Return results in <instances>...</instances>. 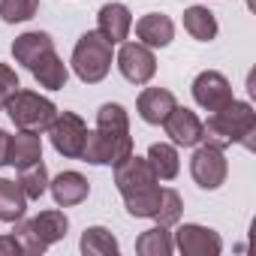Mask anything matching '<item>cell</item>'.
Listing matches in <instances>:
<instances>
[{"label":"cell","instance_id":"1","mask_svg":"<svg viewBox=\"0 0 256 256\" xmlns=\"http://www.w3.org/2000/svg\"><path fill=\"white\" fill-rule=\"evenodd\" d=\"M253 136H256V112L244 100H232L202 120V145H211L220 151L232 145H244L247 151H253L256 148Z\"/></svg>","mask_w":256,"mask_h":256},{"label":"cell","instance_id":"2","mask_svg":"<svg viewBox=\"0 0 256 256\" xmlns=\"http://www.w3.org/2000/svg\"><path fill=\"white\" fill-rule=\"evenodd\" d=\"M112 64H114V46L96 28L94 30H84L76 40L72 54H70V66H72V72H76L78 82L100 84L112 72Z\"/></svg>","mask_w":256,"mask_h":256},{"label":"cell","instance_id":"3","mask_svg":"<svg viewBox=\"0 0 256 256\" xmlns=\"http://www.w3.org/2000/svg\"><path fill=\"white\" fill-rule=\"evenodd\" d=\"M6 114H10V120L16 124V130H28V133H48V126H52V120L58 118V106L48 100V96H42L40 90H28V88H18L12 96H10V102H6V108H4Z\"/></svg>","mask_w":256,"mask_h":256},{"label":"cell","instance_id":"4","mask_svg":"<svg viewBox=\"0 0 256 256\" xmlns=\"http://www.w3.org/2000/svg\"><path fill=\"white\" fill-rule=\"evenodd\" d=\"M114 66L130 84H148L157 76V54L139 40H124L114 52Z\"/></svg>","mask_w":256,"mask_h":256},{"label":"cell","instance_id":"5","mask_svg":"<svg viewBox=\"0 0 256 256\" xmlns=\"http://www.w3.org/2000/svg\"><path fill=\"white\" fill-rule=\"evenodd\" d=\"M190 175L196 181L199 190H220L229 178V160L226 151L211 148V145H196L193 157H190Z\"/></svg>","mask_w":256,"mask_h":256},{"label":"cell","instance_id":"6","mask_svg":"<svg viewBox=\"0 0 256 256\" xmlns=\"http://www.w3.org/2000/svg\"><path fill=\"white\" fill-rule=\"evenodd\" d=\"M48 139H52V148L60 157L78 160L82 148H84V139H88V124L76 112H58V118L48 126Z\"/></svg>","mask_w":256,"mask_h":256},{"label":"cell","instance_id":"7","mask_svg":"<svg viewBox=\"0 0 256 256\" xmlns=\"http://www.w3.org/2000/svg\"><path fill=\"white\" fill-rule=\"evenodd\" d=\"M133 151H136L133 136H106L100 130H88V139H84L78 160H84L90 166H114L124 157H130Z\"/></svg>","mask_w":256,"mask_h":256},{"label":"cell","instance_id":"8","mask_svg":"<svg viewBox=\"0 0 256 256\" xmlns=\"http://www.w3.org/2000/svg\"><path fill=\"white\" fill-rule=\"evenodd\" d=\"M178 229L172 232L175 250L181 256H220L223 253V238L217 229L202 226V223H175Z\"/></svg>","mask_w":256,"mask_h":256},{"label":"cell","instance_id":"9","mask_svg":"<svg viewBox=\"0 0 256 256\" xmlns=\"http://www.w3.org/2000/svg\"><path fill=\"white\" fill-rule=\"evenodd\" d=\"M190 94H193V102H196L202 112H208V114L235 100L232 82H229L223 72H217V70H202V72L193 78Z\"/></svg>","mask_w":256,"mask_h":256},{"label":"cell","instance_id":"10","mask_svg":"<svg viewBox=\"0 0 256 256\" xmlns=\"http://www.w3.org/2000/svg\"><path fill=\"white\" fill-rule=\"evenodd\" d=\"M160 126L166 130V136H169V142L175 148H196V145H202V118L193 108H187V106H175Z\"/></svg>","mask_w":256,"mask_h":256},{"label":"cell","instance_id":"11","mask_svg":"<svg viewBox=\"0 0 256 256\" xmlns=\"http://www.w3.org/2000/svg\"><path fill=\"white\" fill-rule=\"evenodd\" d=\"M112 169H114V187H118L120 196L133 193V190H142V187H151V184H160L151 163H148V157H139L136 151L130 157H124L120 163H114Z\"/></svg>","mask_w":256,"mask_h":256},{"label":"cell","instance_id":"12","mask_svg":"<svg viewBox=\"0 0 256 256\" xmlns=\"http://www.w3.org/2000/svg\"><path fill=\"white\" fill-rule=\"evenodd\" d=\"M133 12L126 4L120 0H112V4H102L100 12H96V30L112 42V46H120L124 40H130L133 34Z\"/></svg>","mask_w":256,"mask_h":256},{"label":"cell","instance_id":"13","mask_svg":"<svg viewBox=\"0 0 256 256\" xmlns=\"http://www.w3.org/2000/svg\"><path fill=\"white\" fill-rule=\"evenodd\" d=\"M48 193H52L58 208H76L90 196V181L82 172L66 169V172H60L48 181Z\"/></svg>","mask_w":256,"mask_h":256},{"label":"cell","instance_id":"14","mask_svg":"<svg viewBox=\"0 0 256 256\" xmlns=\"http://www.w3.org/2000/svg\"><path fill=\"white\" fill-rule=\"evenodd\" d=\"M133 30H136V40L148 48H169L172 40H175V22L163 12H148L142 16L139 22H133Z\"/></svg>","mask_w":256,"mask_h":256},{"label":"cell","instance_id":"15","mask_svg":"<svg viewBox=\"0 0 256 256\" xmlns=\"http://www.w3.org/2000/svg\"><path fill=\"white\" fill-rule=\"evenodd\" d=\"M175 106H178V100H175V94L169 88H142V94L136 100L139 118L145 124H151V126H160Z\"/></svg>","mask_w":256,"mask_h":256},{"label":"cell","instance_id":"16","mask_svg":"<svg viewBox=\"0 0 256 256\" xmlns=\"http://www.w3.org/2000/svg\"><path fill=\"white\" fill-rule=\"evenodd\" d=\"M54 48V40L46 34V30H24L22 36H16L12 40V60L18 64V66H24V70H30L46 52H52Z\"/></svg>","mask_w":256,"mask_h":256},{"label":"cell","instance_id":"17","mask_svg":"<svg viewBox=\"0 0 256 256\" xmlns=\"http://www.w3.org/2000/svg\"><path fill=\"white\" fill-rule=\"evenodd\" d=\"M30 76H34L36 84L46 88V90H64L66 82H70V66H66L64 58L52 48V52H46V54L30 66Z\"/></svg>","mask_w":256,"mask_h":256},{"label":"cell","instance_id":"18","mask_svg":"<svg viewBox=\"0 0 256 256\" xmlns=\"http://www.w3.org/2000/svg\"><path fill=\"white\" fill-rule=\"evenodd\" d=\"M181 24H184V30H187L196 42H211V40H217V34H220L217 16H214L208 6H202V4L187 6V10H184V18H181Z\"/></svg>","mask_w":256,"mask_h":256},{"label":"cell","instance_id":"19","mask_svg":"<svg viewBox=\"0 0 256 256\" xmlns=\"http://www.w3.org/2000/svg\"><path fill=\"white\" fill-rule=\"evenodd\" d=\"M148 163H151L157 181H175L181 172V154L172 142H154L148 148Z\"/></svg>","mask_w":256,"mask_h":256},{"label":"cell","instance_id":"20","mask_svg":"<svg viewBox=\"0 0 256 256\" xmlns=\"http://www.w3.org/2000/svg\"><path fill=\"white\" fill-rule=\"evenodd\" d=\"M28 214V196L18 181L0 178V223H16Z\"/></svg>","mask_w":256,"mask_h":256},{"label":"cell","instance_id":"21","mask_svg":"<svg viewBox=\"0 0 256 256\" xmlns=\"http://www.w3.org/2000/svg\"><path fill=\"white\" fill-rule=\"evenodd\" d=\"M42 160V136L40 133H28V130H16L12 142H10V166L22 169Z\"/></svg>","mask_w":256,"mask_h":256},{"label":"cell","instance_id":"22","mask_svg":"<svg viewBox=\"0 0 256 256\" xmlns=\"http://www.w3.org/2000/svg\"><path fill=\"white\" fill-rule=\"evenodd\" d=\"M30 226H34L36 235L52 247V244H58V241L66 238V232H70V217H66L60 208H46V211H40L36 217H30Z\"/></svg>","mask_w":256,"mask_h":256},{"label":"cell","instance_id":"23","mask_svg":"<svg viewBox=\"0 0 256 256\" xmlns=\"http://www.w3.org/2000/svg\"><path fill=\"white\" fill-rule=\"evenodd\" d=\"M160 196H163V187L151 184V187L126 193L124 196V208H126V214L136 217V220H154V214L160 208Z\"/></svg>","mask_w":256,"mask_h":256},{"label":"cell","instance_id":"24","mask_svg":"<svg viewBox=\"0 0 256 256\" xmlns=\"http://www.w3.org/2000/svg\"><path fill=\"white\" fill-rule=\"evenodd\" d=\"M78 250L84 256H118L120 244L106 226H88L82 232V238H78Z\"/></svg>","mask_w":256,"mask_h":256},{"label":"cell","instance_id":"25","mask_svg":"<svg viewBox=\"0 0 256 256\" xmlns=\"http://www.w3.org/2000/svg\"><path fill=\"white\" fill-rule=\"evenodd\" d=\"M136 253L139 256H172L175 253V241H172V229L169 226H151L136 238Z\"/></svg>","mask_w":256,"mask_h":256},{"label":"cell","instance_id":"26","mask_svg":"<svg viewBox=\"0 0 256 256\" xmlns=\"http://www.w3.org/2000/svg\"><path fill=\"white\" fill-rule=\"evenodd\" d=\"M94 130L106 136H130V112L120 102H102L96 112V126Z\"/></svg>","mask_w":256,"mask_h":256},{"label":"cell","instance_id":"27","mask_svg":"<svg viewBox=\"0 0 256 256\" xmlns=\"http://www.w3.org/2000/svg\"><path fill=\"white\" fill-rule=\"evenodd\" d=\"M48 169H46V163L42 160H36V163H30V166H22L18 169V184H22V190H24V196H28V202H34V199H42L46 193H48Z\"/></svg>","mask_w":256,"mask_h":256},{"label":"cell","instance_id":"28","mask_svg":"<svg viewBox=\"0 0 256 256\" xmlns=\"http://www.w3.org/2000/svg\"><path fill=\"white\" fill-rule=\"evenodd\" d=\"M42 0H0V22L4 24H24L40 12Z\"/></svg>","mask_w":256,"mask_h":256},{"label":"cell","instance_id":"29","mask_svg":"<svg viewBox=\"0 0 256 256\" xmlns=\"http://www.w3.org/2000/svg\"><path fill=\"white\" fill-rule=\"evenodd\" d=\"M181 217H184V199H181V193H178V190H172V187H163L160 208H157L154 220H157L160 226H169V229H172Z\"/></svg>","mask_w":256,"mask_h":256},{"label":"cell","instance_id":"30","mask_svg":"<svg viewBox=\"0 0 256 256\" xmlns=\"http://www.w3.org/2000/svg\"><path fill=\"white\" fill-rule=\"evenodd\" d=\"M12 235H16V241H18V247H22L24 256H42V253L48 250V244L36 235V229H34L30 220H24V217L12 223Z\"/></svg>","mask_w":256,"mask_h":256},{"label":"cell","instance_id":"31","mask_svg":"<svg viewBox=\"0 0 256 256\" xmlns=\"http://www.w3.org/2000/svg\"><path fill=\"white\" fill-rule=\"evenodd\" d=\"M18 88H22V82H18V72H16L10 64H0V112L6 108L10 96H12Z\"/></svg>","mask_w":256,"mask_h":256},{"label":"cell","instance_id":"32","mask_svg":"<svg viewBox=\"0 0 256 256\" xmlns=\"http://www.w3.org/2000/svg\"><path fill=\"white\" fill-rule=\"evenodd\" d=\"M0 256H24L12 232H10V235H0Z\"/></svg>","mask_w":256,"mask_h":256},{"label":"cell","instance_id":"33","mask_svg":"<svg viewBox=\"0 0 256 256\" xmlns=\"http://www.w3.org/2000/svg\"><path fill=\"white\" fill-rule=\"evenodd\" d=\"M10 142H12V133H6L4 126H0V169L10 166Z\"/></svg>","mask_w":256,"mask_h":256}]
</instances>
